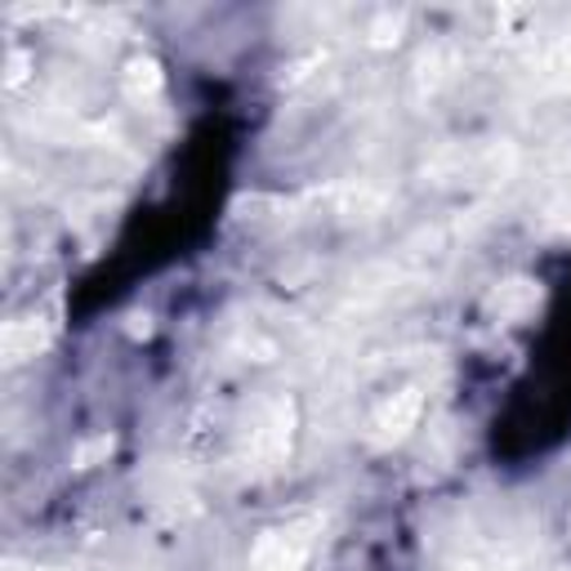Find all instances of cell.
I'll use <instances>...</instances> for the list:
<instances>
[{
  "label": "cell",
  "mask_w": 571,
  "mask_h": 571,
  "mask_svg": "<svg viewBox=\"0 0 571 571\" xmlns=\"http://www.w3.org/2000/svg\"><path fill=\"white\" fill-rule=\"evenodd\" d=\"M313 558V522H286L255 540L251 571H304Z\"/></svg>",
  "instance_id": "cell-1"
},
{
  "label": "cell",
  "mask_w": 571,
  "mask_h": 571,
  "mask_svg": "<svg viewBox=\"0 0 571 571\" xmlns=\"http://www.w3.org/2000/svg\"><path fill=\"white\" fill-rule=\"evenodd\" d=\"M424 415V393L420 389H398L393 398H384L371 415V442L376 446H398L420 429Z\"/></svg>",
  "instance_id": "cell-2"
},
{
  "label": "cell",
  "mask_w": 571,
  "mask_h": 571,
  "mask_svg": "<svg viewBox=\"0 0 571 571\" xmlns=\"http://www.w3.org/2000/svg\"><path fill=\"white\" fill-rule=\"evenodd\" d=\"M290 437H295V402H290V398H277V402H268L260 429L251 433L255 461H260L264 469H277L286 455H290Z\"/></svg>",
  "instance_id": "cell-3"
},
{
  "label": "cell",
  "mask_w": 571,
  "mask_h": 571,
  "mask_svg": "<svg viewBox=\"0 0 571 571\" xmlns=\"http://www.w3.org/2000/svg\"><path fill=\"white\" fill-rule=\"evenodd\" d=\"M45 345H50V330L32 317L6 321V330H0V358H6V367H19V362L45 353Z\"/></svg>",
  "instance_id": "cell-4"
},
{
  "label": "cell",
  "mask_w": 571,
  "mask_h": 571,
  "mask_svg": "<svg viewBox=\"0 0 571 571\" xmlns=\"http://www.w3.org/2000/svg\"><path fill=\"white\" fill-rule=\"evenodd\" d=\"M491 308H496L500 317H509V321H518V317L536 313V308H540V282H527V277L505 282V286L491 295Z\"/></svg>",
  "instance_id": "cell-5"
},
{
  "label": "cell",
  "mask_w": 571,
  "mask_h": 571,
  "mask_svg": "<svg viewBox=\"0 0 571 571\" xmlns=\"http://www.w3.org/2000/svg\"><path fill=\"white\" fill-rule=\"evenodd\" d=\"M121 85H126L130 98H157L161 85H166V72H161L157 59H130L126 72H121Z\"/></svg>",
  "instance_id": "cell-6"
},
{
  "label": "cell",
  "mask_w": 571,
  "mask_h": 571,
  "mask_svg": "<svg viewBox=\"0 0 571 571\" xmlns=\"http://www.w3.org/2000/svg\"><path fill=\"white\" fill-rule=\"evenodd\" d=\"M112 451H117V437H112V433H89V437H81V442H76L72 465H76V469H94V465H103V461H107Z\"/></svg>",
  "instance_id": "cell-7"
},
{
  "label": "cell",
  "mask_w": 571,
  "mask_h": 571,
  "mask_svg": "<svg viewBox=\"0 0 571 571\" xmlns=\"http://www.w3.org/2000/svg\"><path fill=\"white\" fill-rule=\"evenodd\" d=\"M402 28H406V19L402 14H393V10H384V14H376L371 19V28H367V36H371V45H398V36H402Z\"/></svg>",
  "instance_id": "cell-8"
},
{
  "label": "cell",
  "mask_w": 571,
  "mask_h": 571,
  "mask_svg": "<svg viewBox=\"0 0 571 571\" xmlns=\"http://www.w3.org/2000/svg\"><path fill=\"white\" fill-rule=\"evenodd\" d=\"M23 67H28V59H23V54H14V59H10V85H19V81L28 76Z\"/></svg>",
  "instance_id": "cell-9"
},
{
  "label": "cell",
  "mask_w": 571,
  "mask_h": 571,
  "mask_svg": "<svg viewBox=\"0 0 571 571\" xmlns=\"http://www.w3.org/2000/svg\"><path fill=\"white\" fill-rule=\"evenodd\" d=\"M148 330H152V317L148 313H135L130 317V335H148Z\"/></svg>",
  "instance_id": "cell-10"
}]
</instances>
